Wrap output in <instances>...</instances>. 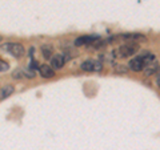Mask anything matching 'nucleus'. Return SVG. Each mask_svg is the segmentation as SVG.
<instances>
[{
	"instance_id": "1",
	"label": "nucleus",
	"mask_w": 160,
	"mask_h": 150,
	"mask_svg": "<svg viewBox=\"0 0 160 150\" xmlns=\"http://www.w3.org/2000/svg\"><path fill=\"white\" fill-rule=\"evenodd\" d=\"M2 49L3 51H6L7 53H9L11 56L16 57V59H20V57H23L24 54H26V49H24V47L22 45V44H19V43H12V41L4 43L2 45Z\"/></svg>"
},
{
	"instance_id": "2",
	"label": "nucleus",
	"mask_w": 160,
	"mask_h": 150,
	"mask_svg": "<svg viewBox=\"0 0 160 150\" xmlns=\"http://www.w3.org/2000/svg\"><path fill=\"white\" fill-rule=\"evenodd\" d=\"M138 51H139V44L138 43H126V44H122V45L118 48L116 53H118V57L127 59V57L133 56Z\"/></svg>"
},
{
	"instance_id": "3",
	"label": "nucleus",
	"mask_w": 160,
	"mask_h": 150,
	"mask_svg": "<svg viewBox=\"0 0 160 150\" xmlns=\"http://www.w3.org/2000/svg\"><path fill=\"white\" fill-rule=\"evenodd\" d=\"M68 60H71V56H69L68 53H59V54H55V56L51 57V65L55 71H58V69H62L64 65H66V63Z\"/></svg>"
},
{
	"instance_id": "4",
	"label": "nucleus",
	"mask_w": 160,
	"mask_h": 150,
	"mask_svg": "<svg viewBox=\"0 0 160 150\" xmlns=\"http://www.w3.org/2000/svg\"><path fill=\"white\" fill-rule=\"evenodd\" d=\"M80 69L84 72H100L103 69V61H99V60H86L80 65Z\"/></svg>"
},
{
	"instance_id": "5",
	"label": "nucleus",
	"mask_w": 160,
	"mask_h": 150,
	"mask_svg": "<svg viewBox=\"0 0 160 150\" xmlns=\"http://www.w3.org/2000/svg\"><path fill=\"white\" fill-rule=\"evenodd\" d=\"M144 67H146V64H144L143 59L140 56L133 57L131 61L128 63V68L131 69V71H133V72H142L144 69Z\"/></svg>"
},
{
	"instance_id": "6",
	"label": "nucleus",
	"mask_w": 160,
	"mask_h": 150,
	"mask_svg": "<svg viewBox=\"0 0 160 150\" xmlns=\"http://www.w3.org/2000/svg\"><path fill=\"white\" fill-rule=\"evenodd\" d=\"M99 37L98 36H89V35H86V36H80L75 40V45L76 47H83V45H91L95 41H98Z\"/></svg>"
},
{
	"instance_id": "7",
	"label": "nucleus",
	"mask_w": 160,
	"mask_h": 150,
	"mask_svg": "<svg viewBox=\"0 0 160 150\" xmlns=\"http://www.w3.org/2000/svg\"><path fill=\"white\" fill-rule=\"evenodd\" d=\"M39 73H40V76L44 77V78H52L55 77V69L51 67V65H48V64H43V65H40L39 67Z\"/></svg>"
},
{
	"instance_id": "8",
	"label": "nucleus",
	"mask_w": 160,
	"mask_h": 150,
	"mask_svg": "<svg viewBox=\"0 0 160 150\" xmlns=\"http://www.w3.org/2000/svg\"><path fill=\"white\" fill-rule=\"evenodd\" d=\"M159 71H160V65H159L158 61L147 64V65L144 67V69H143V72H144L146 76H153V74H156Z\"/></svg>"
},
{
	"instance_id": "9",
	"label": "nucleus",
	"mask_w": 160,
	"mask_h": 150,
	"mask_svg": "<svg viewBox=\"0 0 160 150\" xmlns=\"http://www.w3.org/2000/svg\"><path fill=\"white\" fill-rule=\"evenodd\" d=\"M15 92V88H13V85H6V87H3L2 89H0V98L4 100V98H7L9 96H12V93Z\"/></svg>"
},
{
	"instance_id": "10",
	"label": "nucleus",
	"mask_w": 160,
	"mask_h": 150,
	"mask_svg": "<svg viewBox=\"0 0 160 150\" xmlns=\"http://www.w3.org/2000/svg\"><path fill=\"white\" fill-rule=\"evenodd\" d=\"M140 57L143 59V61L144 64H149V63H153V61H156V57H155V54L152 52H149V51H144L142 54H140Z\"/></svg>"
},
{
	"instance_id": "11",
	"label": "nucleus",
	"mask_w": 160,
	"mask_h": 150,
	"mask_svg": "<svg viewBox=\"0 0 160 150\" xmlns=\"http://www.w3.org/2000/svg\"><path fill=\"white\" fill-rule=\"evenodd\" d=\"M42 53H43V56L44 59H51L53 56V48L52 45H43L42 47Z\"/></svg>"
},
{
	"instance_id": "12",
	"label": "nucleus",
	"mask_w": 160,
	"mask_h": 150,
	"mask_svg": "<svg viewBox=\"0 0 160 150\" xmlns=\"http://www.w3.org/2000/svg\"><path fill=\"white\" fill-rule=\"evenodd\" d=\"M8 69H9V64L0 59V72H7Z\"/></svg>"
},
{
	"instance_id": "13",
	"label": "nucleus",
	"mask_w": 160,
	"mask_h": 150,
	"mask_svg": "<svg viewBox=\"0 0 160 150\" xmlns=\"http://www.w3.org/2000/svg\"><path fill=\"white\" fill-rule=\"evenodd\" d=\"M127 71H128V68L124 67V65H116L115 67V72L116 73H127Z\"/></svg>"
},
{
	"instance_id": "14",
	"label": "nucleus",
	"mask_w": 160,
	"mask_h": 150,
	"mask_svg": "<svg viewBox=\"0 0 160 150\" xmlns=\"http://www.w3.org/2000/svg\"><path fill=\"white\" fill-rule=\"evenodd\" d=\"M23 72H24V76L28 77V78H33L35 77L33 71H23Z\"/></svg>"
},
{
	"instance_id": "15",
	"label": "nucleus",
	"mask_w": 160,
	"mask_h": 150,
	"mask_svg": "<svg viewBox=\"0 0 160 150\" xmlns=\"http://www.w3.org/2000/svg\"><path fill=\"white\" fill-rule=\"evenodd\" d=\"M22 73H23V71L18 69V71H15V72H13L12 77H13V78H22Z\"/></svg>"
},
{
	"instance_id": "16",
	"label": "nucleus",
	"mask_w": 160,
	"mask_h": 150,
	"mask_svg": "<svg viewBox=\"0 0 160 150\" xmlns=\"http://www.w3.org/2000/svg\"><path fill=\"white\" fill-rule=\"evenodd\" d=\"M156 85L158 88H160V71L156 73Z\"/></svg>"
},
{
	"instance_id": "17",
	"label": "nucleus",
	"mask_w": 160,
	"mask_h": 150,
	"mask_svg": "<svg viewBox=\"0 0 160 150\" xmlns=\"http://www.w3.org/2000/svg\"><path fill=\"white\" fill-rule=\"evenodd\" d=\"M2 40H3V39H2V36H0V41H2Z\"/></svg>"
}]
</instances>
